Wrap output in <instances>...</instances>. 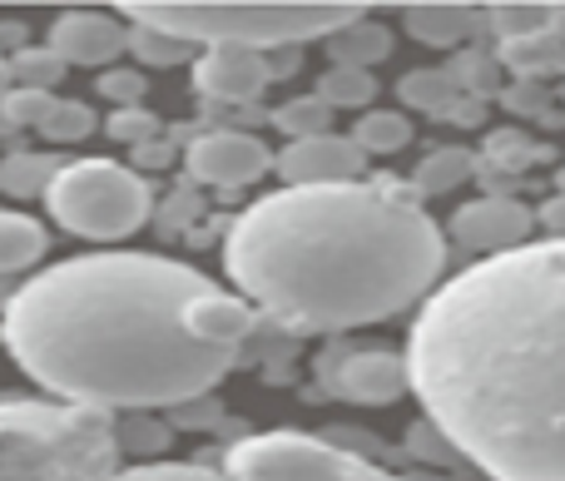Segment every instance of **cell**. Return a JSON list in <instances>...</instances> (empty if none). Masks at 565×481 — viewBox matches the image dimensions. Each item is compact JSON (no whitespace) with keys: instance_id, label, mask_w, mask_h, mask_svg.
<instances>
[{"instance_id":"cell-26","label":"cell","mask_w":565,"mask_h":481,"mask_svg":"<svg viewBox=\"0 0 565 481\" xmlns=\"http://www.w3.org/2000/svg\"><path fill=\"white\" fill-rule=\"evenodd\" d=\"M40 135L55 139V145H79L85 135H95V109H89L85 99H60L55 95V105H50Z\"/></svg>"},{"instance_id":"cell-3","label":"cell","mask_w":565,"mask_h":481,"mask_svg":"<svg viewBox=\"0 0 565 481\" xmlns=\"http://www.w3.org/2000/svg\"><path fill=\"white\" fill-rule=\"evenodd\" d=\"M224 264L258 313L292 333H348L437 288L447 238L407 184L274 189L234 218Z\"/></svg>"},{"instance_id":"cell-22","label":"cell","mask_w":565,"mask_h":481,"mask_svg":"<svg viewBox=\"0 0 565 481\" xmlns=\"http://www.w3.org/2000/svg\"><path fill=\"white\" fill-rule=\"evenodd\" d=\"M312 95H318L328 109H362V105H372V95H377V79H372V70L332 65V70H322Z\"/></svg>"},{"instance_id":"cell-7","label":"cell","mask_w":565,"mask_h":481,"mask_svg":"<svg viewBox=\"0 0 565 481\" xmlns=\"http://www.w3.org/2000/svg\"><path fill=\"white\" fill-rule=\"evenodd\" d=\"M228 481H402L312 432H258L228 447Z\"/></svg>"},{"instance_id":"cell-25","label":"cell","mask_w":565,"mask_h":481,"mask_svg":"<svg viewBox=\"0 0 565 481\" xmlns=\"http://www.w3.org/2000/svg\"><path fill=\"white\" fill-rule=\"evenodd\" d=\"M199 45H184V40L164 35V30H149V25H129V55L139 65H154V70H169V65H184L194 60Z\"/></svg>"},{"instance_id":"cell-11","label":"cell","mask_w":565,"mask_h":481,"mask_svg":"<svg viewBox=\"0 0 565 481\" xmlns=\"http://www.w3.org/2000/svg\"><path fill=\"white\" fill-rule=\"evenodd\" d=\"M274 169L288 179V189H328V184H358L367 174V159L348 135L328 129V135L288 139L274 154Z\"/></svg>"},{"instance_id":"cell-20","label":"cell","mask_w":565,"mask_h":481,"mask_svg":"<svg viewBox=\"0 0 565 481\" xmlns=\"http://www.w3.org/2000/svg\"><path fill=\"white\" fill-rule=\"evenodd\" d=\"M348 139L362 149V159H372V154H397V149L412 145V125H407V115H397V109H367V115L352 125Z\"/></svg>"},{"instance_id":"cell-38","label":"cell","mask_w":565,"mask_h":481,"mask_svg":"<svg viewBox=\"0 0 565 481\" xmlns=\"http://www.w3.org/2000/svg\"><path fill=\"white\" fill-rule=\"evenodd\" d=\"M561 194H565V169H561Z\"/></svg>"},{"instance_id":"cell-34","label":"cell","mask_w":565,"mask_h":481,"mask_svg":"<svg viewBox=\"0 0 565 481\" xmlns=\"http://www.w3.org/2000/svg\"><path fill=\"white\" fill-rule=\"evenodd\" d=\"M536 224L546 228V238H565V194H556L546 209H541Z\"/></svg>"},{"instance_id":"cell-30","label":"cell","mask_w":565,"mask_h":481,"mask_svg":"<svg viewBox=\"0 0 565 481\" xmlns=\"http://www.w3.org/2000/svg\"><path fill=\"white\" fill-rule=\"evenodd\" d=\"M109 481H228V472L204 462H145V467H125Z\"/></svg>"},{"instance_id":"cell-18","label":"cell","mask_w":565,"mask_h":481,"mask_svg":"<svg viewBox=\"0 0 565 481\" xmlns=\"http://www.w3.org/2000/svg\"><path fill=\"white\" fill-rule=\"evenodd\" d=\"M471 169H477V154H471V149H457V145L431 149V154L417 164V174H412L407 189H412L417 199L451 194V189H461V184L471 179Z\"/></svg>"},{"instance_id":"cell-8","label":"cell","mask_w":565,"mask_h":481,"mask_svg":"<svg viewBox=\"0 0 565 481\" xmlns=\"http://www.w3.org/2000/svg\"><path fill=\"white\" fill-rule=\"evenodd\" d=\"M184 169L209 189H248L274 169V154L248 129H209V135L189 139Z\"/></svg>"},{"instance_id":"cell-2","label":"cell","mask_w":565,"mask_h":481,"mask_svg":"<svg viewBox=\"0 0 565 481\" xmlns=\"http://www.w3.org/2000/svg\"><path fill=\"white\" fill-rule=\"evenodd\" d=\"M214 288L159 254H79L20 284L0 343L45 393L89 413L199 403L238 353L189 338L184 308Z\"/></svg>"},{"instance_id":"cell-32","label":"cell","mask_w":565,"mask_h":481,"mask_svg":"<svg viewBox=\"0 0 565 481\" xmlns=\"http://www.w3.org/2000/svg\"><path fill=\"white\" fill-rule=\"evenodd\" d=\"M145 75L139 70H105L99 75V95L105 99H115L119 109H139V99H145Z\"/></svg>"},{"instance_id":"cell-13","label":"cell","mask_w":565,"mask_h":481,"mask_svg":"<svg viewBox=\"0 0 565 481\" xmlns=\"http://www.w3.org/2000/svg\"><path fill=\"white\" fill-rule=\"evenodd\" d=\"M274 85L268 75V50L248 45H204V55L194 60V89L218 105H248Z\"/></svg>"},{"instance_id":"cell-35","label":"cell","mask_w":565,"mask_h":481,"mask_svg":"<svg viewBox=\"0 0 565 481\" xmlns=\"http://www.w3.org/2000/svg\"><path fill=\"white\" fill-rule=\"evenodd\" d=\"M546 30L565 45V6H551V25H546Z\"/></svg>"},{"instance_id":"cell-6","label":"cell","mask_w":565,"mask_h":481,"mask_svg":"<svg viewBox=\"0 0 565 481\" xmlns=\"http://www.w3.org/2000/svg\"><path fill=\"white\" fill-rule=\"evenodd\" d=\"M45 209L65 234L89 238V244H119L149 224L154 194L139 179V169L119 159H70L45 189Z\"/></svg>"},{"instance_id":"cell-1","label":"cell","mask_w":565,"mask_h":481,"mask_svg":"<svg viewBox=\"0 0 565 481\" xmlns=\"http://www.w3.org/2000/svg\"><path fill=\"white\" fill-rule=\"evenodd\" d=\"M402 357L461 462L491 481H565V238L431 288Z\"/></svg>"},{"instance_id":"cell-24","label":"cell","mask_w":565,"mask_h":481,"mask_svg":"<svg viewBox=\"0 0 565 481\" xmlns=\"http://www.w3.org/2000/svg\"><path fill=\"white\" fill-rule=\"evenodd\" d=\"M274 125L288 139H308V135H328L332 129V109L322 105L318 95H292L274 109Z\"/></svg>"},{"instance_id":"cell-17","label":"cell","mask_w":565,"mask_h":481,"mask_svg":"<svg viewBox=\"0 0 565 481\" xmlns=\"http://www.w3.org/2000/svg\"><path fill=\"white\" fill-rule=\"evenodd\" d=\"M328 45H332V65H352V70H372L392 55L387 25H377V20H367V15H358L342 30H332Z\"/></svg>"},{"instance_id":"cell-9","label":"cell","mask_w":565,"mask_h":481,"mask_svg":"<svg viewBox=\"0 0 565 481\" xmlns=\"http://www.w3.org/2000/svg\"><path fill=\"white\" fill-rule=\"evenodd\" d=\"M531 234H536V209H526L511 194H481L451 214V238L481 258L511 254V248L531 244Z\"/></svg>"},{"instance_id":"cell-33","label":"cell","mask_w":565,"mask_h":481,"mask_svg":"<svg viewBox=\"0 0 565 481\" xmlns=\"http://www.w3.org/2000/svg\"><path fill=\"white\" fill-rule=\"evenodd\" d=\"M109 135L125 139V145H149L159 135V119L149 109H115L109 115Z\"/></svg>"},{"instance_id":"cell-10","label":"cell","mask_w":565,"mask_h":481,"mask_svg":"<svg viewBox=\"0 0 565 481\" xmlns=\"http://www.w3.org/2000/svg\"><path fill=\"white\" fill-rule=\"evenodd\" d=\"M322 383L332 397L358 407H387L412 393L407 383V357L392 348H352L332 367H322Z\"/></svg>"},{"instance_id":"cell-21","label":"cell","mask_w":565,"mask_h":481,"mask_svg":"<svg viewBox=\"0 0 565 481\" xmlns=\"http://www.w3.org/2000/svg\"><path fill=\"white\" fill-rule=\"evenodd\" d=\"M397 89L407 105L422 109V115H451V109H457V95H461L451 70H412V75H402Z\"/></svg>"},{"instance_id":"cell-14","label":"cell","mask_w":565,"mask_h":481,"mask_svg":"<svg viewBox=\"0 0 565 481\" xmlns=\"http://www.w3.org/2000/svg\"><path fill=\"white\" fill-rule=\"evenodd\" d=\"M184 328L194 343L218 348V353H238L248 343V333L258 328L254 303L238 293H218V288H204L199 298H189L184 308Z\"/></svg>"},{"instance_id":"cell-15","label":"cell","mask_w":565,"mask_h":481,"mask_svg":"<svg viewBox=\"0 0 565 481\" xmlns=\"http://www.w3.org/2000/svg\"><path fill=\"white\" fill-rule=\"evenodd\" d=\"M402 25H407L412 40L431 50L447 45H467L471 35L481 30V10L477 6H407L402 10Z\"/></svg>"},{"instance_id":"cell-31","label":"cell","mask_w":565,"mask_h":481,"mask_svg":"<svg viewBox=\"0 0 565 481\" xmlns=\"http://www.w3.org/2000/svg\"><path fill=\"white\" fill-rule=\"evenodd\" d=\"M407 452L417 457V462H431V467H457V462H461V457H457V447H451L447 437H441L431 423L407 427Z\"/></svg>"},{"instance_id":"cell-4","label":"cell","mask_w":565,"mask_h":481,"mask_svg":"<svg viewBox=\"0 0 565 481\" xmlns=\"http://www.w3.org/2000/svg\"><path fill=\"white\" fill-rule=\"evenodd\" d=\"M115 423L89 407L6 403L0 407V481H109Z\"/></svg>"},{"instance_id":"cell-37","label":"cell","mask_w":565,"mask_h":481,"mask_svg":"<svg viewBox=\"0 0 565 481\" xmlns=\"http://www.w3.org/2000/svg\"><path fill=\"white\" fill-rule=\"evenodd\" d=\"M0 95H6V55H0Z\"/></svg>"},{"instance_id":"cell-27","label":"cell","mask_w":565,"mask_h":481,"mask_svg":"<svg viewBox=\"0 0 565 481\" xmlns=\"http://www.w3.org/2000/svg\"><path fill=\"white\" fill-rule=\"evenodd\" d=\"M169 447V427L154 423L149 413H129L125 423H115V452H139V457H154Z\"/></svg>"},{"instance_id":"cell-5","label":"cell","mask_w":565,"mask_h":481,"mask_svg":"<svg viewBox=\"0 0 565 481\" xmlns=\"http://www.w3.org/2000/svg\"><path fill=\"white\" fill-rule=\"evenodd\" d=\"M129 25H149L184 45H248L288 50L302 40H328L362 6H119Z\"/></svg>"},{"instance_id":"cell-12","label":"cell","mask_w":565,"mask_h":481,"mask_svg":"<svg viewBox=\"0 0 565 481\" xmlns=\"http://www.w3.org/2000/svg\"><path fill=\"white\" fill-rule=\"evenodd\" d=\"M45 50L60 65H85V70H109L129 50V25L109 10H65L50 25Z\"/></svg>"},{"instance_id":"cell-36","label":"cell","mask_w":565,"mask_h":481,"mask_svg":"<svg viewBox=\"0 0 565 481\" xmlns=\"http://www.w3.org/2000/svg\"><path fill=\"white\" fill-rule=\"evenodd\" d=\"M10 293H15V288L6 284V278H0V313H6V303H10Z\"/></svg>"},{"instance_id":"cell-29","label":"cell","mask_w":565,"mask_h":481,"mask_svg":"<svg viewBox=\"0 0 565 481\" xmlns=\"http://www.w3.org/2000/svg\"><path fill=\"white\" fill-rule=\"evenodd\" d=\"M50 105H55V95H45V89H15L6 85V95H0V119L15 129H40L50 115Z\"/></svg>"},{"instance_id":"cell-19","label":"cell","mask_w":565,"mask_h":481,"mask_svg":"<svg viewBox=\"0 0 565 481\" xmlns=\"http://www.w3.org/2000/svg\"><path fill=\"white\" fill-rule=\"evenodd\" d=\"M60 174L55 154H40V149H15V154L0 159V194L10 199H45L50 179Z\"/></svg>"},{"instance_id":"cell-16","label":"cell","mask_w":565,"mask_h":481,"mask_svg":"<svg viewBox=\"0 0 565 481\" xmlns=\"http://www.w3.org/2000/svg\"><path fill=\"white\" fill-rule=\"evenodd\" d=\"M45 248H50V234L40 218L20 214V209H0V278L35 268L45 258Z\"/></svg>"},{"instance_id":"cell-23","label":"cell","mask_w":565,"mask_h":481,"mask_svg":"<svg viewBox=\"0 0 565 481\" xmlns=\"http://www.w3.org/2000/svg\"><path fill=\"white\" fill-rule=\"evenodd\" d=\"M60 75H65V65L45 45H20L6 60V85H15V89H45V95H55Z\"/></svg>"},{"instance_id":"cell-28","label":"cell","mask_w":565,"mask_h":481,"mask_svg":"<svg viewBox=\"0 0 565 481\" xmlns=\"http://www.w3.org/2000/svg\"><path fill=\"white\" fill-rule=\"evenodd\" d=\"M481 20H491V30H497L501 45H507V40L541 35V30L551 25V6H497L491 15H481Z\"/></svg>"}]
</instances>
